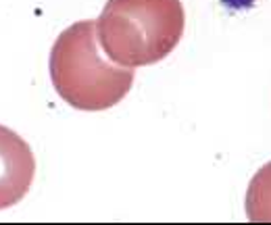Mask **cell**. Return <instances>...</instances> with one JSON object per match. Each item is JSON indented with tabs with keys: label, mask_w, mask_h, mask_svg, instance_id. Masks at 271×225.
<instances>
[{
	"label": "cell",
	"mask_w": 271,
	"mask_h": 225,
	"mask_svg": "<svg viewBox=\"0 0 271 225\" xmlns=\"http://www.w3.org/2000/svg\"><path fill=\"white\" fill-rule=\"evenodd\" d=\"M184 19L181 0H106L96 29L106 56L133 69L159 63L173 50Z\"/></svg>",
	"instance_id": "7a4b0ae2"
},
{
	"label": "cell",
	"mask_w": 271,
	"mask_h": 225,
	"mask_svg": "<svg viewBox=\"0 0 271 225\" xmlns=\"http://www.w3.org/2000/svg\"><path fill=\"white\" fill-rule=\"evenodd\" d=\"M246 215L255 223H271V163L255 173L246 192Z\"/></svg>",
	"instance_id": "277c9868"
},
{
	"label": "cell",
	"mask_w": 271,
	"mask_h": 225,
	"mask_svg": "<svg viewBox=\"0 0 271 225\" xmlns=\"http://www.w3.org/2000/svg\"><path fill=\"white\" fill-rule=\"evenodd\" d=\"M50 79L56 94L73 108L104 111L127 96L132 67H117L100 52L96 21H77L56 38L50 52Z\"/></svg>",
	"instance_id": "6da1fadb"
},
{
	"label": "cell",
	"mask_w": 271,
	"mask_h": 225,
	"mask_svg": "<svg viewBox=\"0 0 271 225\" xmlns=\"http://www.w3.org/2000/svg\"><path fill=\"white\" fill-rule=\"evenodd\" d=\"M34 173L35 161L27 142L0 125V209L13 206L27 194Z\"/></svg>",
	"instance_id": "3957f363"
}]
</instances>
